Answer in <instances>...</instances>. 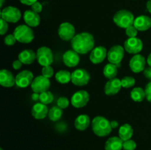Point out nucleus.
<instances>
[{
    "label": "nucleus",
    "mask_w": 151,
    "mask_h": 150,
    "mask_svg": "<svg viewBox=\"0 0 151 150\" xmlns=\"http://www.w3.org/2000/svg\"><path fill=\"white\" fill-rule=\"evenodd\" d=\"M94 44L95 41L93 35L86 32L77 34L71 41L72 49L81 54H87L88 51H92Z\"/></svg>",
    "instance_id": "obj_1"
},
{
    "label": "nucleus",
    "mask_w": 151,
    "mask_h": 150,
    "mask_svg": "<svg viewBox=\"0 0 151 150\" xmlns=\"http://www.w3.org/2000/svg\"><path fill=\"white\" fill-rule=\"evenodd\" d=\"M91 127L94 133L99 137H106L111 133L112 127L111 121L101 116H96L91 121Z\"/></svg>",
    "instance_id": "obj_2"
},
{
    "label": "nucleus",
    "mask_w": 151,
    "mask_h": 150,
    "mask_svg": "<svg viewBox=\"0 0 151 150\" xmlns=\"http://www.w3.org/2000/svg\"><path fill=\"white\" fill-rule=\"evenodd\" d=\"M134 14L128 10H120L116 12L113 18V21L116 26L121 28H128V26L134 25Z\"/></svg>",
    "instance_id": "obj_3"
},
{
    "label": "nucleus",
    "mask_w": 151,
    "mask_h": 150,
    "mask_svg": "<svg viewBox=\"0 0 151 150\" xmlns=\"http://www.w3.org/2000/svg\"><path fill=\"white\" fill-rule=\"evenodd\" d=\"M13 35L16 37V41L22 44H29L34 39V32L30 26L28 25L21 24L14 29Z\"/></svg>",
    "instance_id": "obj_4"
},
{
    "label": "nucleus",
    "mask_w": 151,
    "mask_h": 150,
    "mask_svg": "<svg viewBox=\"0 0 151 150\" xmlns=\"http://www.w3.org/2000/svg\"><path fill=\"white\" fill-rule=\"evenodd\" d=\"M36 60L43 67L51 66L53 62L52 51L47 46L40 47L36 51Z\"/></svg>",
    "instance_id": "obj_5"
},
{
    "label": "nucleus",
    "mask_w": 151,
    "mask_h": 150,
    "mask_svg": "<svg viewBox=\"0 0 151 150\" xmlns=\"http://www.w3.org/2000/svg\"><path fill=\"white\" fill-rule=\"evenodd\" d=\"M22 13L19 9L13 6H7L1 11V19L9 23H16L20 20Z\"/></svg>",
    "instance_id": "obj_6"
},
{
    "label": "nucleus",
    "mask_w": 151,
    "mask_h": 150,
    "mask_svg": "<svg viewBox=\"0 0 151 150\" xmlns=\"http://www.w3.org/2000/svg\"><path fill=\"white\" fill-rule=\"evenodd\" d=\"M90 80V74L86 69H78L72 73L71 82L77 86L87 85Z\"/></svg>",
    "instance_id": "obj_7"
},
{
    "label": "nucleus",
    "mask_w": 151,
    "mask_h": 150,
    "mask_svg": "<svg viewBox=\"0 0 151 150\" xmlns=\"http://www.w3.org/2000/svg\"><path fill=\"white\" fill-rule=\"evenodd\" d=\"M125 49L120 45H115L108 51L107 57L110 63L118 65L121 63L125 54Z\"/></svg>",
    "instance_id": "obj_8"
},
{
    "label": "nucleus",
    "mask_w": 151,
    "mask_h": 150,
    "mask_svg": "<svg viewBox=\"0 0 151 150\" xmlns=\"http://www.w3.org/2000/svg\"><path fill=\"white\" fill-rule=\"evenodd\" d=\"M50 87V79L43 75H39L34 78L33 81L31 84V88H32V91L34 93H38V94H41V93L48 91Z\"/></svg>",
    "instance_id": "obj_9"
},
{
    "label": "nucleus",
    "mask_w": 151,
    "mask_h": 150,
    "mask_svg": "<svg viewBox=\"0 0 151 150\" xmlns=\"http://www.w3.org/2000/svg\"><path fill=\"white\" fill-rule=\"evenodd\" d=\"M58 33L63 41H72L75 36V26L69 22H63L59 26Z\"/></svg>",
    "instance_id": "obj_10"
},
{
    "label": "nucleus",
    "mask_w": 151,
    "mask_h": 150,
    "mask_svg": "<svg viewBox=\"0 0 151 150\" xmlns=\"http://www.w3.org/2000/svg\"><path fill=\"white\" fill-rule=\"evenodd\" d=\"M124 49L129 54H137L143 49V43L138 38H128L124 43Z\"/></svg>",
    "instance_id": "obj_11"
},
{
    "label": "nucleus",
    "mask_w": 151,
    "mask_h": 150,
    "mask_svg": "<svg viewBox=\"0 0 151 150\" xmlns=\"http://www.w3.org/2000/svg\"><path fill=\"white\" fill-rule=\"evenodd\" d=\"M89 101V94L86 91L81 90L75 92L71 99L72 106L76 108H81L85 107Z\"/></svg>",
    "instance_id": "obj_12"
},
{
    "label": "nucleus",
    "mask_w": 151,
    "mask_h": 150,
    "mask_svg": "<svg viewBox=\"0 0 151 150\" xmlns=\"http://www.w3.org/2000/svg\"><path fill=\"white\" fill-rule=\"evenodd\" d=\"M34 79L33 74L28 70H24L18 74L16 76V85L19 88H25L31 85Z\"/></svg>",
    "instance_id": "obj_13"
},
{
    "label": "nucleus",
    "mask_w": 151,
    "mask_h": 150,
    "mask_svg": "<svg viewBox=\"0 0 151 150\" xmlns=\"http://www.w3.org/2000/svg\"><path fill=\"white\" fill-rule=\"evenodd\" d=\"M146 60L144 56L137 54L131 57L129 62L130 69L134 73H140L145 69Z\"/></svg>",
    "instance_id": "obj_14"
},
{
    "label": "nucleus",
    "mask_w": 151,
    "mask_h": 150,
    "mask_svg": "<svg viewBox=\"0 0 151 150\" xmlns=\"http://www.w3.org/2000/svg\"><path fill=\"white\" fill-rule=\"evenodd\" d=\"M107 54L108 51L106 49L104 46H100L95 47L91 51L89 59L91 63L94 64H99L106 59Z\"/></svg>",
    "instance_id": "obj_15"
},
{
    "label": "nucleus",
    "mask_w": 151,
    "mask_h": 150,
    "mask_svg": "<svg viewBox=\"0 0 151 150\" xmlns=\"http://www.w3.org/2000/svg\"><path fill=\"white\" fill-rule=\"evenodd\" d=\"M63 63L68 67H75L80 62V56L75 50H68L63 55Z\"/></svg>",
    "instance_id": "obj_16"
},
{
    "label": "nucleus",
    "mask_w": 151,
    "mask_h": 150,
    "mask_svg": "<svg viewBox=\"0 0 151 150\" xmlns=\"http://www.w3.org/2000/svg\"><path fill=\"white\" fill-rule=\"evenodd\" d=\"M121 88L122 87L120 79L117 78L109 79L105 85V94L109 96L115 95L120 91Z\"/></svg>",
    "instance_id": "obj_17"
},
{
    "label": "nucleus",
    "mask_w": 151,
    "mask_h": 150,
    "mask_svg": "<svg viewBox=\"0 0 151 150\" xmlns=\"http://www.w3.org/2000/svg\"><path fill=\"white\" fill-rule=\"evenodd\" d=\"M0 84L4 88H11L16 84V77L10 71L1 69L0 71Z\"/></svg>",
    "instance_id": "obj_18"
},
{
    "label": "nucleus",
    "mask_w": 151,
    "mask_h": 150,
    "mask_svg": "<svg viewBox=\"0 0 151 150\" xmlns=\"http://www.w3.org/2000/svg\"><path fill=\"white\" fill-rule=\"evenodd\" d=\"M24 20L27 25L30 27H35L40 24L41 17L39 14L32 10H27L24 13Z\"/></svg>",
    "instance_id": "obj_19"
},
{
    "label": "nucleus",
    "mask_w": 151,
    "mask_h": 150,
    "mask_svg": "<svg viewBox=\"0 0 151 150\" xmlns=\"http://www.w3.org/2000/svg\"><path fill=\"white\" fill-rule=\"evenodd\" d=\"M134 26L138 31H146L151 27V19L149 16H139L134 20Z\"/></svg>",
    "instance_id": "obj_20"
},
{
    "label": "nucleus",
    "mask_w": 151,
    "mask_h": 150,
    "mask_svg": "<svg viewBox=\"0 0 151 150\" xmlns=\"http://www.w3.org/2000/svg\"><path fill=\"white\" fill-rule=\"evenodd\" d=\"M49 110L47 104L39 102L34 104L32 108V115L35 119H43L48 114Z\"/></svg>",
    "instance_id": "obj_21"
},
{
    "label": "nucleus",
    "mask_w": 151,
    "mask_h": 150,
    "mask_svg": "<svg viewBox=\"0 0 151 150\" xmlns=\"http://www.w3.org/2000/svg\"><path fill=\"white\" fill-rule=\"evenodd\" d=\"M19 60L23 64L30 65L36 60V53L32 49H24L19 53Z\"/></svg>",
    "instance_id": "obj_22"
},
{
    "label": "nucleus",
    "mask_w": 151,
    "mask_h": 150,
    "mask_svg": "<svg viewBox=\"0 0 151 150\" xmlns=\"http://www.w3.org/2000/svg\"><path fill=\"white\" fill-rule=\"evenodd\" d=\"M123 141L119 137L114 136L109 138L105 144V150H122Z\"/></svg>",
    "instance_id": "obj_23"
},
{
    "label": "nucleus",
    "mask_w": 151,
    "mask_h": 150,
    "mask_svg": "<svg viewBox=\"0 0 151 150\" xmlns=\"http://www.w3.org/2000/svg\"><path fill=\"white\" fill-rule=\"evenodd\" d=\"M90 118L88 115L82 114L78 116L75 121V126L77 129L83 131L90 125Z\"/></svg>",
    "instance_id": "obj_24"
},
{
    "label": "nucleus",
    "mask_w": 151,
    "mask_h": 150,
    "mask_svg": "<svg viewBox=\"0 0 151 150\" xmlns=\"http://www.w3.org/2000/svg\"><path fill=\"white\" fill-rule=\"evenodd\" d=\"M134 130L131 125H130L129 124H125L122 125L119 129V137L123 141L131 139Z\"/></svg>",
    "instance_id": "obj_25"
},
{
    "label": "nucleus",
    "mask_w": 151,
    "mask_h": 150,
    "mask_svg": "<svg viewBox=\"0 0 151 150\" xmlns=\"http://www.w3.org/2000/svg\"><path fill=\"white\" fill-rule=\"evenodd\" d=\"M118 73V68L117 66L113 63H108L106 65L103 69V74L105 77L109 79L116 78V76Z\"/></svg>",
    "instance_id": "obj_26"
},
{
    "label": "nucleus",
    "mask_w": 151,
    "mask_h": 150,
    "mask_svg": "<svg viewBox=\"0 0 151 150\" xmlns=\"http://www.w3.org/2000/svg\"><path fill=\"white\" fill-rule=\"evenodd\" d=\"M72 79V74L66 70H60L55 74V79L58 82L61 84L69 83Z\"/></svg>",
    "instance_id": "obj_27"
},
{
    "label": "nucleus",
    "mask_w": 151,
    "mask_h": 150,
    "mask_svg": "<svg viewBox=\"0 0 151 150\" xmlns=\"http://www.w3.org/2000/svg\"><path fill=\"white\" fill-rule=\"evenodd\" d=\"M131 97L134 101H137V102L142 101L144 99L146 98L145 91L140 87L134 88L131 92Z\"/></svg>",
    "instance_id": "obj_28"
},
{
    "label": "nucleus",
    "mask_w": 151,
    "mask_h": 150,
    "mask_svg": "<svg viewBox=\"0 0 151 150\" xmlns=\"http://www.w3.org/2000/svg\"><path fill=\"white\" fill-rule=\"evenodd\" d=\"M62 115H63L62 109L60 108L58 106H54L49 110L48 117L52 121H58L61 118Z\"/></svg>",
    "instance_id": "obj_29"
},
{
    "label": "nucleus",
    "mask_w": 151,
    "mask_h": 150,
    "mask_svg": "<svg viewBox=\"0 0 151 150\" xmlns=\"http://www.w3.org/2000/svg\"><path fill=\"white\" fill-rule=\"evenodd\" d=\"M54 99V96L50 91H47L40 94L39 101L44 104H50Z\"/></svg>",
    "instance_id": "obj_30"
},
{
    "label": "nucleus",
    "mask_w": 151,
    "mask_h": 150,
    "mask_svg": "<svg viewBox=\"0 0 151 150\" xmlns=\"http://www.w3.org/2000/svg\"><path fill=\"white\" fill-rule=\"evenodd\" d=\"M136 80L132 76H125L121 79L122 87L125 88H130L135 85Z\"/></svg>",
    "instance_id": "obj_31"
},
{
    "label": "nucleus",
    "mask_w": 151,
    "mask_h": 150,
    "mask_svg": "<svg viewBox=\"0 0 151 150\" xmlns=\"http://www.w3.org/2000/svg\"><path fill=\"white\" fill-rule=\"evenodd\" d=\"M137 148V143L134 140H127L123 141V146L122 149L124 150H135Z\"/></svg>",
    "instance_id": "obj_32"
},
{
    "label": "nucleus",
    "mask_w": 151,
    "mask_h": 150,
    "mask_svg": "<svg viewBox=\"0 0 151 150\" xmlns=\"http://www.w3.org/2000/svg\"><path fill=\"white\" fill-rule=\"evenodd\" d=\"M41 74L44 76H45V77L50 79L54 74V70H53L52 67L51 66H44L42 70H41Z\"/></svg>",
    "instance_id": "obj_33"
},
{
    "label": "nucleus",
    "mask_w": 151,
    "mask_h": 150,
    "mask_svg": "<svg viewBox=\"0 0 151 150\" xmlns=\"http://www.w3.org/2000/svg\"><path fill=\"white\" fill-rule=\"evenodd\" d=\"M125 33L128 38H136L138 33V30L134 25H132L125 29Z\"/></svg>",
    "instance_id": "obj_34"
},
{
    "label": "nucleus",
    "mask_w": 151,
    "mask_h": 150,
    "mask_svg": "<svg viewBox=\"0 0 151 150\" xmlns=\"http://www.w3.org/2000/svg\"><path fill=\"white\" fill-rule=\"evenodd\" d=\"M69 105V101L66 97L61 96L58 99L57 101V106H58L60 108L63 109L66 108Z\"/></svg>",
    "instance_id": "obj_35"
},
{
    "label": "nucleus",
    "mask_w": 151,
    "mask_h": 150,
    "mask_svg": "<svg viewBox=\"0 0 151 150\" xmlns=\"http://www.w3.org/2000/svg\"><path fill=\"white\" fill-rule=\"evenodd\" d=\"M16 41H17L16 38L13 34H9V35H6L4 38V43L9 46L14 45Z\"/></svg>",
    "instance_id": "obj_36"
},
{
    "label": "nucleus",
    "mask_w": 151,
    "mask_h": 150,
    "mask_svg": "<svg viewBox=\"0 0 151 150\" xmlns=\"http://www.w3.org/2000/svg\"><path fill=\"white\" fill-rule=\"evenodd\" d=\"M0 23H1V28H0V34L1 35H4L8 30V24L6 21L4 19H0Z\"/></svg>",
    "instance_id": "obj_37"
},
{
    "label": "nucleus",
    "mask_w": 151,
    "mask_h": 150,
    "mask_svg": "<svg viewBox=\"0 0 151 150\" xmlns=\"http://www.w3.org/2000/svg\"><path fill=\"white\" fill-rule=\"evenodd\" d=\"M31 8H32V10H33L34 12H35V13L39 14V13L42 11L43 6L39 1H37L36 2H35L32 6H31Z\"/></svg>",
    "instance_id": "obj_38"
},
{
    "label": "nucleus",
    "mask_w": 151,
    "mask_h": 150,
    "mask_svg": "<svg viewBox=\"0 0 151 150\" xmlns=\"http://www.w3.org/2000/svg\"><path fill=\"white\" fill-rule=\"evenodd\" d=\"M145 91L146 99H147V101L151 102V81L146 85Z\"/></svg>",
    "instance_id": "obj_39"
},
{
    "label": "nucleus",
    "mask_w": 151,
    "mask_h": 150,
    "mask_svg": "<svg viewBox=\"0 0 151 150\" xmlns=\"http://www.w3.org/2000/svg\"><path fill=\"white\" fill-rule=\"evenodd\" d=\"M22 65H23V63H22V61H20V60L18 59V60L13 61V68L15 70H19V69L22 67Z\"/></svg>",
    "instance_id": "obj_40"
},
{
    "label": "nucleus",
    "mask_w": 151,
    "mask_h": 150,
    "mask_svg": "<svg viewBox=\"0 0 151 150\" xmlns=\"http://www.w3.org/2000/svg\"><path fill=\"white\" fill-rule=\"evenodd\" d=\"M144 75L146 78L150 79L151 81V67L149 66L148 68H146L144 70Z\"/></svg>",
    "instance_id": "obj_41"
},
{
    "label": "nucleus",
    "mask_w": 151,
    "mask_h": 150,
    "mask_svg": "<svg viewBox=\"0 0 151 150\" xmlns=\"http://www.w3.org/2000/svg\"><path fill=\"white\" fill-rule=\"evenodd\" d=\"M19 1H20V2L22 3V4H25V5L32 6V4L35 2H36L38 0H19Z\"/></svg>",
    "instance_id": "obj_42"
},
{
    "label": "nucleus",
    "mask_w": 151,
    "mask_h": 150,
    "mask_svg": "<svg viewBox=\"0 0 151 150\" xmlns=\"http://www.w3.org/2000/svg\"><path fill=\"white\" fill-rule=\"evenodd\" d=\"M31 98H32V99L33 100V101H38L40 99V94H38V93H33V94H32Z\"/></svg>",
    "instance_id": "obj_43"
},
{
    "label": "nucleus",
    "mask_w": 151,
    "mask_h": 150,
    "mask_svg": "<svg viewBox=\"0 0 151 150\" xmlns=\"http://www.w3.org/2000/svg\"><path fill=\"white\" fill-rule=\"evenodd\" d=\"M111 126L112 129H116L119 126V123L116 121H111Z\"/></svg>",
    "instance_id": "obj_44"
},
{
    "label": "nucleus",
    "mask_w": 151,
    "mask_h": 150,
    "mask_svg": "<svg viewBox=\"0 0 151 150\" xmlns=\"http://www.w3.org/2000/svg\"><path fill=\"white\" fill-rule=\"evenodd\" d=\"M146 7H147V11L151 14V0H149L147 1V4H146Z\"/></svg>",
    "instance_id": "obj_45"
},
{
    "label": "nucleus",
    "mask_w": 151,
    "mask_h": 150,
    "mask_svg": "<svg viewBox=\"0 0 151 150\" xmlns=\"http://www.w3.org/2000/svg\"><path fill=\"white\" fill-rule=\"evenodd\" d=\"M147 64L149 65V66H150L151 67V52H150V54L148 55V57H147Z\"/></svg>",
    "instance_id": "obj_46"
},
{
    "label": "nucleus",
    "mask_w": 151,
    "mask_h": 150,
    "mask_svg": "<svg viewBox=\"0 0 151 150\" xmlns=\"http://www.w3.org/2000/svg\"><path fill=\"white\" fill-rule=\"evenodd\" d=\"M4 0H0V7H2L3 4H4Z\"/></svg>",
    "instance_id": "obj_47"
},
{
    "label": "nucleus",
    "mask_w": 151,
    "mask_h": 150,
    "mask_svg": "<svg viewBox=\"0 0 151 150\" xmlns=\"http://www.w3.org/2000/svg\"><path fill=\"white\" fill-rule=\"evenodd\" d=\"M0 150H4V149H0Z\"/></svg>",
    "instance_id": "obj_48"
}]
</instances>
